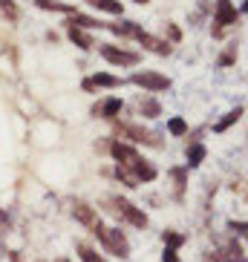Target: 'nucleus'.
Wrapping results in <instances>:
<instances>
[{"label": "nucleus", "instance_id": "nucleus-1", "mask_svg": "<svg viewBox=\"0 0 248 262\" xmlns=\"http://www.w3.org/2000/svg\"><path fill=\"white\" fill-rule=\"evenodd\" d=\"M93 233L101 239V245L107 248L110 254H116V256H127V254H130V245H127V239H124V233L118 231V228H104V225H98Z\"/></svg>", "mask_w": 248, "mask_h": 262}, {"label": "nucleus", "instance_id": "nucleus-2", "mask_svg": "<svg viewBox=\"0 0 248 262\" xmlns=\"http://www.w3.org/2000/svg\"><path fill=\"white\" fill-rule=\"evenodd\" d=\"M133 84L144 86L148 93H162V90L171 86V78L159 75V72H136V75H133Z\"/></svg>", "mask_w": 248, "mask_h": 262}, {"label": "nucleus", "instance_id": "nucleus-3", "mask_svg": "<svg viewBox=\"0 0 248 262\" xmlns=\"http://www.w3.org/2000/svg\"><path fill=\"white\" fill-rule=\"evenodd\" d=\"M113 205H116V213H121L124 219H127V222L130 225H136V228H144V225H148V216H144V210H139V208H133L130 202L127 199H121V196H116V199H113Z\"/></svg>", "mask_w": 248, "mask_h": 262}, {"label": "nucleus", "instance_id": "nucleus-4", "mask_svg": "<svg viewBox=\"0 0 248 262\" xmlns=\"http://www.w3.org/2000/svg\"><path fill=\"white\" fill-rule=\"evenodd\" d=\"M101 55L110 63H116V67H133V63H139V55L136 52H124V49H116V47H101Z\"/></svg>", "mask_w": 248, "mask_h": 262}, {"label": "nucleus", "instance_id": "nucleus-5", "mask_svg": "<svg viewBox=\"0 0 248 262\" xmlns=\"http://www.w3.org/2000/svg\"><path fill=\"white\" fill-rule=\"evenodd\" d=\"M72 213H75V219L81 225H87V228H98L101 225V219H98V213H95L93 208H90V205H87V202H75V208H72Z\"/></svg>", "mask_w": 248, "mask_h": 262}, {"label": "nucleus", "instance_id": "nucleus-6", "mask_svg": "<svg viewBox=\"0 0 248 262\" xmlns=\"http://www.w3.org/2000/svg\"><path fill=\"white\" fill-rule=\"evenodd\" d=\"M113 156L118 159V164H121V167H127V164H130L139 153H136L130 144H121V141H116V144H113Z\"/></svg>", "mask_w": 248, "mask_h": 262}, {"label": "nucleus", "instance_id": "nucleus-7", "mask_svg": "<svg viewBox=\"0 0 248 262\" xmlns=\"http://www.w3.org/2000/svg\"><path fill=\"white\" fill-rule=\"evenodd\" d=\"M237 20V9L231 6V0H219V6H217V24H234Z\"/></svg>", "mask_w": 248, "mask_h": 262}, {"label": "nucleus", "instance_id": "nucleus-8", "mask_svg": "<svg viewBox=\"0 0 248 262\" xmlns=\"http://www.w3.org/2000/svg\"><path fill=\"white\" fill-rule=\"evenodd\" d=\"M93 113H95V116H101V118H116L118 113H121V101H118V98H107L101 107H95Z\"/></svg>", "mask_w": 248, "mask_h": 262}, {"label": "nucleus", "instance_id": "nucleus-9", "mask_svg": "<svg viewBox=\"0 0 248 262\" xmlns=\"http://www.w3.org/2000/svg\"><path fill=\"white\" fill-rule=\"evenodd\" d=\"M93 86H121V81L113 75H104V72H98V75H93L90 81H84V90H93Z\"/></svg>", "mask_w": 248, "mask_h": 262}, {"label": "nucleus", "instance_id": "nucleus-10", "mask_svg": "<svg viewBox=\"0 0 248 262\" xmlns=\"http://www.w3.org/2000/svg\"><path fill=\"white\" fill-rule=\"evenodd\" d=\"M136 35H139V40H141V43H144V47H150V49H153V52H159V55H168V52H171V47H168V43H164V40H156L153 38V35H144V32H136Z\"/></svg>", "mask_w": 248, "mask_h": 262}, {"label": "nucleus", "instance_id": "nucleus-11", "mask_svg": "<svg viewBox=\"0 0 248 262\" xmlns=\"http://www.w3.org/2000/svg\"><path fill=\"white\" fill-rule=\"evenodd\" d=\"M70 38L75 40V43H78L81 49H93V47H95V40L90 38V35H84L81 29H75V26H70Z\"/></svg>", "mask_w": 248, "mask_h": 262}, {"label": "nucleus", "instance_id": "nucleus-12", "mask_svg": "<svg viewBox=\"0 0 248 262\" xmlns=\"http://www.w3.org/2000/svg\"><path fill=\"white\" fill-rule=\"evenodd\" d=\"M127 136H130L133 141H148V144H159V141L153 139V133H148V130H141V127H127Z\"/></svg>", "mask_w": 248, "mask_h": 262}, {"label": "nucleus", "instance_id": "nucleus-13", "mask_svg": "<svg viewBox=\"0 0 248 262\" xmlns=\"http://www.w3.org/2000/svg\"><path fill=\"white\" fill-rule=\"evenodd\" d=\"M78 254H81V259H84V262H104V256H101L95 248L84 245V242H78Z\"/></svg>", "mask_w": 248, "mask_h": 262}, {"label": "nucleus", "instance_id": "nucleus-14", "mask_svg": "<svg viewBox=\"0 0 248 262\" xmlns=\"http://www.w3.org/2000/svg\"><path fill=\"white\" fill-rule=\"evenodd\" d=\"M87 3H93L95 9H104L110 15H118V12H121V3H118V0H87Z\"/></svg>", "mask_w": 248, "mask_h": 262}, {"label": "nucleus", "instance_id": "nucleus-15", "mask_svg": "<svg viewBox=\"0 0 248 262\" xmlns=\"http://www.w3.org/2000/svg\"><path fill=\"white\" fill-rule=\"evenodd\" d=\"M141 116H148V118H156V116H162V107H159V101H153V98L141 101Z\"/></svg>", "mask_w": 248, "mask_h": 262}, {"label": "nucleus", "instance_id": "nucleus-16", "mask_svg": "<svg viewBox=\"0 0 248 262\" xmlns=\"http://www.w3.org/2000/svg\"><path fill=\"white\" fill-rule=\"evenodd\" d=\"M202 159H205V147L202 144H194L191 150H188V164H191V167H196Z\"/></svg>", "mask_w": 248, "mask_h": 262}, {"label": "nucleus", "instance_id": "nucleus-17", "mask_svg": "<svg viewBox=\"0 0 248 262\" xmlns=\"http://www.w3.org/2000/svg\"><path fill=\"white\" fill-rule=\"evenodd\" d=\"M240 116H242V110H234V113H228V118H222V121L217 124V133H222V130H228L234 121H240Z\"/></svg>", "mask_w": 248, "mask_h": 262}, {"label": "nucleus", "instance_id": "nucleus-18", "mask_svg": "<svg viewBox=\"0 0 248 262\" xmlns=\"http://www.w3.org/2000/svg\"><path fill=\"white\" fill-rule=\"evenodd\" d=\"M40 9H52V12H72V6H64L58 0H38Z\"/></svg>", "mask_w": 248, "mask_h": 262}, {"label": "nucleus", "instance_id": "nucleus-19", "mask_svg": "<svg viewBox=\"0 0 248 262\" xmlns=\"http://www.w3.org/2000/svg\"><path fill=\"white\" fill-rule=\"evenodd\" d=\"M113 32H116V35H136L139 26L136 24H113Z\"/></svg>", "mask_w": 248, "mask_h": 262}, {"label": "nucleus", "instance_id": "nucleus-20", "mask_svg": "<svg viewBox=\"0 0 248 262\" xmlns=\"http://www.w3.org/2000/svg\"><path fill=\"white\" fill-rule=\"evenodd\" d=\"M168 130H171L173 136H185V130H188V124L182 121V118H171V124H168Z\"/></svg>", "mask_w": 248, "mask_h": 262}, {"label": "nucleus", "instance_id": "nucleus-21", "mask_svg": "<svg viewBox=\"0 0 248 262\" xmlns=\"http://www.w3.org/2000/svg\"><path fill=\"white\" fill-rule=\"evenodd\" d=\"M164 242L171 248H176V245H182V236H179V233H164Z\"/></svg>", "mask_w": 248, "mask_h": 262}, {"label": "nucleus", "instance_id": "nucleus-22", "mask_svg": "<svg viewBox=\"0 0 248 262\" xmlns=\"http://www.w3.org/2000/svg\"><path fill=\"white\" fill-rule=\"evenodd\" d=\"M0 9H3V12H6L9 17H17V9L12 6V3H9V0H3V3H0Z\"/></svg>", "mask_w": 248, "mask_h": 262}, {"label": "nucleus", "instance_id": "nucleus-23", "mask_svg": "<svg viewBox=\"0 0 248 262\" xmlns=\"http://www.w3.org/2000/svg\"><path fill=\"white\" fill-rule=\"evenodd\" d=\"M162 262H179L176 251H173V248H168V251H164V256H162Z\"/></svg>", "mask_w": 248, "mask_h": 262}, {"label": "nucleus", "instance_id": "nucleus-24", "mask_svg": "<svg viewBox=\"0 0 248 262\" xmlns=\"http://www.w3.org/2000/svg\"><path fill=\"white\" fill-rule=\"evenodd\" d=\"M58 262H70V259H58Z\"/></svg>", "mask_w": 248, "mask_h": 262}]
</instances>
